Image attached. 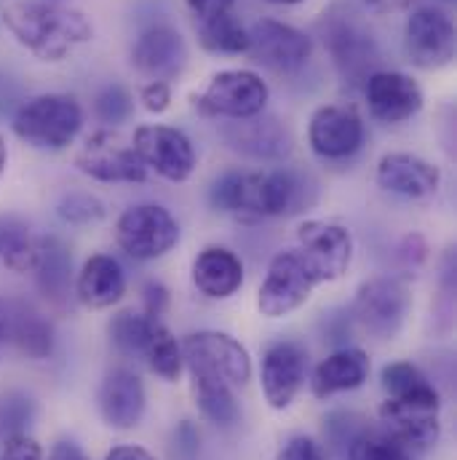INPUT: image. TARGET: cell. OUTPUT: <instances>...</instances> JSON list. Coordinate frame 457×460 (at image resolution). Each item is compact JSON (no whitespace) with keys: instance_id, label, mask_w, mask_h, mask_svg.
Masks as SVG:
<instances>
[{"instance_id":"cell-37","label":"cell","mask_w":457,"mask_h":460,"mask_svg":"<svg viewBox=\"0 0 457 460\" xmlns=\"http://www.w3.org/2000/svg\"><path fill=\"white\" fill-rule=\"evenodd\" d=\"M364 420L353 412H332L327 418V437L335 447H343L347 450V445L364 431Z\"/></svg>"},{"instance_id":"cell-42","label":"cell","mask_w":457,"mask_h":460,"mask_svg":"<svg viewBox=\"0 0 457 460\" xmlns=\"http://www.w3.org/2000/svg\"><path fill=\"white\" fill-rule=\"evenodd\" d=\"M185 8L190 11V16L198 22H209L215 16H223V13H230L235 0H182Z\"/></svg>"},{"instance_id":"cell-26","label":"cell","mask_w":457,"mask_h":460,"mask_svg":"<svg viewBox=\"0 0 457 460\" xmlns=\"http://www.w3.org/2000/svg\"><path fill=\"white\" fill-rule=\"evenodd\" d=\"M126 295V273L110 254H92L75 281V297L92 311H105Z\"/></svg>"},{"instance_id":"cell-7","label":"cell","mask_w":457,"mask_h":460,"mask_svg":"<svg viewBox=\"0 0 457 460\" xmlns=\"http://www.w3.org/2000/svg\"><path fill=\"white\" fill-rule=\"evenodd\" d=\"M75 166L81 174L110 185H136L147 180V166L136 155L131 139L115 128H100L86 137L75 155Z\"/></svg>"},{"instance_id":"cell-3","label":"cell","mask_w":457,"mask_h":460,"mask_svg":"<svg viewBox=\"0 0 457 460\" xmlns=\"http://www.w3.org/2000/svg\"><path fill=\"white\" fill-rule=\"evenodd\" d=\"M319 30L324 38V49L345 84L364 86V81L377 73L382 62L380 43L369 24L353 8H347L345 3H335L324 13Z\"/></svg>"},{"instance_id":"cell-1","label":"cell","mask_w":457,"mask_h":460,"mask_svg":"<svg viewBox=\"0 0 457 460\" xmlns=\"http://www.w3.org/2000/svg\"><path fill=\"white\" fill-rule=\"evenodd\" d=\"M319 196L316 180L294 172H228L212 190L209 201L217 212L241 215V217H284L303 212Z\"/></svg>"},{"instance_id":"cell-47","label":"cell","mask_w":457,"mask_h":460,"mask_svg":"<svg viewBox=\"0 0 457 460\" xmlns=\"http://www.w3.org/2000/svg\"><path fill=\"white\" fill-rule=\"evenodd\" d=\"M5 164H8V147H5V139H3V134H0V177H3V172H5Z\"/></svg>"},{"instance_id":"cell-34","label":"cell","mask_w":457,"mask_h":460,"mask_svg":"<svg viewBox=\"0 0 457 460\" xmlns=\"http://www.w3.org/2000/svg\"><path fill=\"white\" fill-rule=\"evenodd\" d=\"M57 215L67 226H94L105 217V204L92 193H67L57 204Z\"/></svg>"},{"instance_id":"cell-14","label":"cell","mask_w":457,"mask_h":460,"mask_svg":"<svg viewBox=\"0 0 457 460\" xmlns=\"http://www.w3.org/2000/svg\"><path fill=\"white\" fill-rule=\"evenodd\" d=\"M136 155L147 169L169 182H185L196 172V147L193 142L174 126L163 123H145L134 131L131 139Z\"/></svg>"},{"instance_id":"cell-39","label":"cell","mask_w":457,"mask_h":460,"mask_svg":"<svg viewBox=\"0 0 457 460\" xmlns=\"http://www.w3.org/2000/svg\"><path fill=\"white\" fill-rule=\"evenodd\" d=\"M139 102L147 113L161 115L171 108V84L166 81H150L139 89Z\"/></svg>"},{"instance_id":"cell-23","label":"cell","mask_w":457,"mask_h":460,"mask_svg":"<svg viewBox=\"0 0 457 460\" xmlns=\"http://www.w3.org/2000/svg\"><path fill=\"white\" fill-rule=\"evenodd\" d=\"M3 341H11L27 358H48L54 350V327L24 300H0Z\"/></svg>"},{"instance_id":"cell-5","label":"cell","mask_w":457,"mask_h":460,"mask_svg":"<svg viewBox=\"0 0 457 460\" xmlns=\"http://www.w3.org/2000/svg\"><path fill=\"white\" fill-rule=\"evenodd\" d=\"M412 295L409 287L396 276L369 279L358 287L350 316L374 341H393L409 316Z\"/></svg>"},{"instance_id":"cell-49","label":"cell","mask_w":457,"mask_h":460,"mask_svg":"<svg viewBox=\"0 0 457 460\" xmlns=\"http://www.w3.org/2000/svg\"><path fill=\"white\" fill-rule=\"evenodd\" d=\"M46 3H62V0H46Z\"/></svg>"},{"instance_id":"cell-40","label":"cell","mask_w":457,"mask_h":460,"mask_svg":"<svg viewBox=\"0 0 457 460\" xmlns=\"http://www.w3.org/2000/svg\"><path fill=\"white\" fill-rule=\"evenodd\" d=\"M278 460H327V453H324V447L313 437L300 434V437H292L281 447Z\"/></svg>"},{"instance_id":"cell-24","label":"cell","mask_w":457,"mask_h":460,"mask_svg":"<svg viewBox=\"0 0 457 460\" xmlns=\"http://www.w3.org/2000/svg\"><path fill=\"white\" fill-rule=\"evenodd\" d=\"M32 276L43 300L65 311L73 295V249L57 235L40 238V254Z\"/></svg>"},{"instance_id":"cell-35","label":"cell","mask_w":457,"mask_h":460,"mask_svg":"<svg viewBox=\"0 0 457 460\" xmlns=\"http://www.w3.org/2000/svg\"><path fill=\"white\" fill-rule=\"evenodd\" d=\"M35 418V404L24 394H8L0 399V434H24Z\"/></svg>"},{"instance_id":"cell-10","label":"cell","mask_w":457,"mask_h":460,"mask_svg":"<svg viewBox=\"0 0 457 460\" xmlns=\"http://www.w3.org/2000/svg\"><path fill=\"white\" fill-rule=\"evenodd\" d=\"M313 289L316 279L308 270L303 254L297 249H284L268 265V276L257 295V308L265 319H284L303 308Z\"/></svg>"},{"instance_id":"cell-43","label":"cell","mask_w":457,"mask_h":460,"mask_svg":"<svg viewBox=\"0 0 457 460\" xmlns=\"http://www.w3.org/2000/svg\"><path fill=\"white\" fill-rule=\"evenodd\" d=\"M166 305H169V292H166V287H163L161 281H150V284L145 287V314L161 319L163 311H166Z\"/></svg>"},{"instance_id":"cell-20","label":"cell","mask_w":457,"mask_h":460,"mask_svg":"<svg viewBox=\"0 0 457 460\" xmlns=\"http://www.w3.org/2000/svg\"><path fill=\"white\" fill-rule=\"evenodd\" d=\"M230 150L254 161H284L292 153V134L276 115H254L233 120L223 128Z\"/></svg>"},{"instance_id":"cell-13","label":"cell","mask_w":457,"mask_h":460,"mask_svg":"<svg viewBox=\"0 0 457 460\" xmlns=\"http://www.w3.org/2000/svg\"><path fill=\"white\" fill-rule=\"evenodd\" d=\"M257 65L289 75L303 70L313 57V40L278 19H259L249 27V51Z\"/></svg>"},{"instance_id":"cell-8","label":"cell","mask_w":457,"mask_h":460,"mask_svg":"<svg viewBox=\"0 0 457 460\" xmlns=\"http://www.w3.org/2000/svg\"><path fill=\"white\" fill-rule=\"evenodd\" d=\"M115 241L134 260H161L180 243V223L158 204H139L118 217Z\"/></svg>"},{"instance_id":"cell-2","label":"cell","mask_w":457,"mask_h":460,"mask_svg":"<svg viewBox=\"0 0 457 460\" xmlns=\"http://www.w3.org/2000/svg\"><path fill=\"white\" fill-rule=\"evenodd\" d=\"M3 24L13 40L40 62H62L94 35L92 22L62 3L22 0L3 11Z\"/></svg>"},{"instance_id":"cell-27","label":"cell","mask_w":457,"mask_h":460,"mask_svg":"<svg viewBox=\"0 0 457 460\" xmlns=\"http://www.w3.org/2000/svg\"><path fill=\"white\" fill-rule=\"evenodd\" d=\"M193 284L212 300H228L243 287V262L225 246H207L193 260Z\"/></svg>"},{"instance_id":"cell-19","label":"cell","mask_w":457,"mask_h":460,"mask_svg":"<svg viewBox=\"0 0 457 460\" xmlns=\"http://www.w3.org/2000/svg\"><path fill=\"white\" fill-rule=\"evenodd\" d=\"M131 65L139 75L169 84L188 67V43L174 27L155 24L136 38L131 49Z\"/></svg>"},{"instance_id":"cell-36","label":"cell","mask_w":457,"mask_h":460,"mask_svg":"<svg viewBox=\"0 0 457 460\" xmlns=\"http://www.w3.org/2000/svg\"><path fill=\"white\" fill-rule=\"evenodd\" d=\"M94 113L102 123H110V126H118L123 120H128L131 113H134V100L131 94L120 86V84H113V86H105L97 100H94Z\"/></svg>"},{"instance_id":"cell-22","label":"cell","mask_w":457,"mask_h":460,"mask_svg":"<svg viewBox=\"0 0 457 460\" xmlns=\"http://www.w3.org/2000/svg\"><path fill=\"white\" fill-rule=\"evenodd\" d=\"M147 407V394L131 369H113L100 385V412L102 420L115 431H131L139 426Z\"/></svg>"},{"instance_id":"cell-29","label":"cell","mask_w":457,"mask_h":460,"mask_svg":"<svg viewBox=\"0 0 457 460\" xmlns=\"http://www.w3.org/2000/svg\"><path fill=\"white\" fill-rule=\"evenodd\" d=\"M193 396L198 410L217 426H233L241 418L233 385L215 377H193Z\"/></svg>"},{"instance_id":"cell-15","label":"cell","mask_w":457,"mask_h":460,"mask_svg":"<svg viewBox=\"0 0 457 460\" xmlns=\"http://www.w3.org/2000/svg\"><path fill=\"white\" fill-rule=\"evenodd\" d=\"M300 254L313 273L316 284L343 279L353 260V235L350 230L330 220H305L300 230Z\"/></svg>"},{"instance_id":"cell-4","label":"cell","mask_w":457,"mask_h":460,"mask_svg":"<svg viewBox=\"0 0 457 460\" xmlns=\"http://www.w3.org/2000/svg\"><path fill=\"white\" fill-rule=\"evenodd\" d=\"M13 134L35 150H65L83 128V111L70 94H38L13 113Z\"/></svg>"},{"instance_id":"cell-6","label":"cell","mask_w":457,"mask_h":460,"mask_svg":"<svg viewBox=\"0 0 457 460\" xmlns=\"http://www.w3.org/2000/svg\"><path fill=\"white\" fill-rule=\"evenodd\" d=\"M193 108L207 118L243 120L265 113L270 89L254 70H223L217 73L204 94H193Z\"/></svg>"},{"instance_id":"cell-12","label":"cell","mask_w":457,"mask_h":460,"mask_svg":"<svg viewBox=\"0 0 457 460\" xmlns=\"http://www.w3.org/2000/svg\"><path fill=\"white\" fill-rule=\"evenodd\" d=\"M455 24L434 5H420L407 16L404 24V51L409 62L420 70H442L455 59Z\"/></svg>"},{"instance_id":"cell-21","label":"cell","mask_w":457,"mask_h":460,"mask_svg":"<svg viewBox=\"0 0 457 460\" xmlns=\"http://www.w3.org/2000/svg\"><path fill=\"white\" fill-rule=\"evenodd\" d=\"M374 180L385 193L420 201V199H431L439 193L442 172L436 164L415 153H385L377 164Z\"/></svg>"},{"instance_id":"cell-25","label":"cell","mask_w":457,"mask_h":460,"mask_svg":"<svg viewBox=\"0 0 457 460\" xmlns=\"http://www.w3.org/2000/svg\"><path fill=\"white\" fill-rule=\"evenodd\" d=\"M372 361L369 353L361 348H340L330 353L311 377V391L316 399H330L335 394H345L353 388H361L369 380Z\"/></svg>"},{"instance_id":"cell-33","label":"cell","mask_w":457,"mask_h":460,"mask_svg":"<svg viewBox=\"0 0 457 460\" xmlns=\"http://www.w3.org/2000/svg\"><path fill=\"white\" fill-rule=\"evenodd\" d=\"M347 460H412V453L382 429H364L345 450Z\"/></svg>"},{"instance_id":"cell-31","label":"cell","mask_w":457,"mask_h":460,"mask_svg":"<svg viewBox=\"0 0 457 460\" xmlns=\"http://www.w3.org/2000/svg\"><path fill=\"white\" fill-rule=\"evenodd\" d=\"M382 388L391 399H407V396H428L439 394L431 377L412 361H393L382 367Z\"/></svg>"},{"instance_id":"cell-30","label":"cell","mask_w":457,"mask_h":460,"mask_svg":"<svg viewBox=\"0 0 457 460\" xmlns=\"http://www.w3.org/2000/svg\"><path fill=\"white\" fill-rule=\"evenodd\" d=\"M150 364V369L163 377L166 383H174L180 380V372H182V348L177 343V338L171 335V330L161 322V319H153V327H150V335H147V343H145V353H142Z\"/></svg>"},{"instance_id":"cell-18","label":"cell","mask_w":457,"mask_h":460,"mask_svg":"<svg viewBox=\"0 0 457 460\" xmlns=\"http://www.w3.org/2000/svg\"><path fill=\"white\" fill-rule=\"evenodd\" d=\"M308 372V353L294 341H278L268 345L259 367V383L265 402L273 410H286L297 399Z\"/></svg>"},{"instance_id":"cell-17","label":"cell","mask_w":457,"mask_h":460,"mask_svg":"<svg viewBox=\"0 0 457 460\" xmlns=\"http://www.w3.org/2000/svg\"><path fill=\"white\" fill-rule=\"evenodd\" d=\"M366 108L380 123H404L423 111L426 97L420 84L412 75L396 70H377L364 81Z\"/></svg>"},{"instance_id":"cell-9","label":"cell","mask_w":457,"mask_h":460,"mask_svg":"<svg viewBox=\"0 0 457 460\" xmlns=\"http://www.w3.org/2000/svg\"><path fill=\"white\" fill-rule=\"evenodd\" d=\"M180 348L193 377L225 380L233 388H243L251 377L249 350L225 332H193Z\"/></svg>"},{"instance_id":"cell-41","label":"cell","mask_w":457,"mask_h":460,"mask_svg":"<svg viewBox=\"0 0 457 460\" xmlns=\"http://www.w3.org/2000/svg\"><path fill=\"white\" fill-rule=\"evenodd\" d=\"M30 235V226L16 217V215H0V260L22 241Z\"/></svg>"},{"instance_id":"cell-16","label":"cell","mask_w":457,"mask_h":460,"mask_svg":"<svg viewBox=\"0 0 457 460\" xmlns=\"http://www.w3.org/2000/svg\"><path fill=\"white\" fill-rule=\"evenodd\" d=\"M366 139L364 118L353 105H321L311 115L308 142L324 161H345L361 150Z\"/></svg>"},{"instance_id":"cell-44","label":"cell","mask_w":457,"mask_h":460,"mask_svg":"<svg viewBox=\"0 0 457 460\" xmlns=\"http://www.w3.org/2000/svg\"><path fill=\"white\" fill-rule=\"evenodd\" d=\"M48 460H92V458H89V456L83 453V447H81V445H75L73 439H59V442L51 447Z\"/></svg>"},{"instance_id":"cell-45","label":"cell","mask_w":457,"mask_h":460,"mask_svg":"<svg viewBox=\"0 0 457 460\" xmlns=\"http://www.w3.org/2000/svg\"><path fill=\"white\" fill-rule=\"evenodd\" d=\"M105 460H155V458H153L145 447H139V445H120V447H113Z\"/></svg>"},{"instance_id":"cell-38","label":"cell","mask_w":457,"mask_h":460,"mask_svg":"<svg viewBox=\"0 0 457 460\" xmlns=\"http://www.w3.org/2000/svg\"><path fill=\"white\" fill-rule=\"evenodd\" d=\"M0 460H46V456H43V447L38 445V439H32V437L24 431V434H11V437H5Z\"/></svg>"},{"instance_id":"cell-48","label":"cell","mask_w":457,"mask_h":460,"mask_svg":"<svg viewBox=\"0 0 457 460\" xmlns=\"http://www.w3.org/2000/svg\"><path fill=\"white\" fill-rule=\"evenodd\" d=\"M265 3H273V5H297V3H305V0H265Z\"/></svg>"},{"instance_id":"cell-28","label":"cell","mask_w":457,"mask_h":460,"mask_svg":"<svg viewBox=\"0 0 457 460\" xmlns=\"http://www.w3.org/2000/svg\"><path fill=\"white\" fill-rule=\"evenodd\" d=\"M196 35H198L201 49L209 54H246L249 51V30L241 24V19L233 11L215 16L209 22H198Z\"/></svg>"},{"instance_id":"cell-46","label":"cell","mask_w":457,"mask_h":460,"mask_svg":"<svg viewBox=\"0 0 457 460\" xmlns=\"http://www.w3.org/2000/svg\"><path fill=\"white\" fill-rule=\"evenodd\" d=\"M412 0H364L366 8H372L374 13H393V11H401L407 8Z\"/></svg>"},{"instance_id":"cell-11","label":"cell","mask_w":457,"mask_h":460,"mask_svg":"<svg viewBox=\"0 0 457 460\" xmlns=\"http://www.w3.org/2000/svg\"><path fill=\"white\" fill-rule=\"evenodd\" d=\"M442 399L439 394L428 396H407V399H385L380 404V423L388 437L404 445L409 453H423L439 442L442 423Z\"/></svg>"},{"instance_id":"cell-32","label":"cell","mask_w":457,"mask_h":460,"mask_svg":"<svg viewBox=\"0 0 457 460\" xmlns=\"http://www.w3.org/2000/svg\"><path fill=\"white\" fill-rule=\"evenodd\" d=\"M153 319L158 316H150V314H136V311H120L115 314L108 324V335H110V343L126 353V356H142L145 353V343H147V335H150V327H153Z\"/></svg>"}]
</instances>
